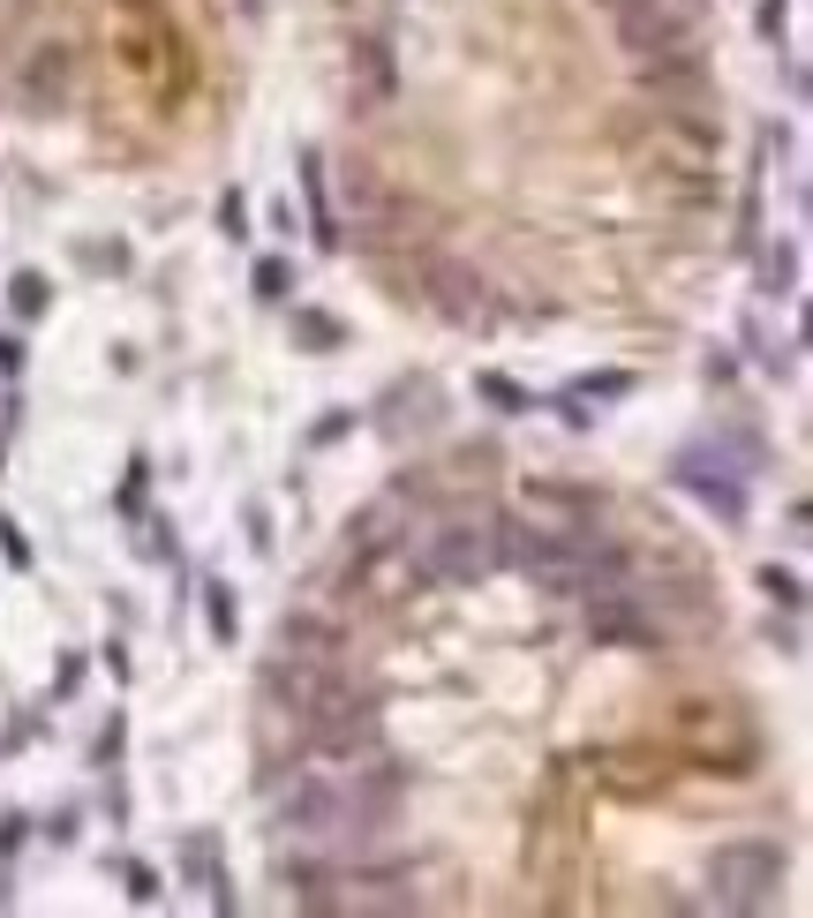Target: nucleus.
<instances>
[{
    "instance_id": "15",
    "label": "nucleus",
    "mask_w": 813,
    "mask_h": 918,
    "mask_svg": "<svg viewBox=\"0 0 813 918\" xmlns=\"http://www.w3.org/2000/svg\"><path fill=\"white\" fill-rule=\"evenodd\" d=\"M204 618H212V640H234V626H242V618H234V595H226V587H204Z\"/></svg>"
},
{
    "instance_id": "7",
    "label": "nucleus",
    "mask_w": 813,
    "mask_h": 918,
    "mask_svg": "<svg viewBox=\"0 0 813 918\" xmlns=\"http://www.w3.org/2000/svg\"><path fill=\"white\" fill-rule=\"evenodd\" d=\"M340 211L354 218V226H392L399 196L385 189V173L370 167V159H346V167H340Z\"/></svg>"
},
{
    "instance_id": "19",
    "label": "nucleus",
    "mask_w": 813,
    "mask_h": 918,
    "mask_svg": "<svg viewBox=\"0 0 813 918\" xmlns=\"http://www.w3.org/2000/svg\"><path fill=\"white\" fill-rule=\"evenodd\" d=\"M218 234H234V242L249 234V211H242V196H226V204H218Z\"/></svg>"
},
{
    "instance_id": "3",
    "label": "nucleus",
    "mask_w": 813,
    "mask_h": 918,
    "mask_svg": "<svg viewBox=\"0 0 813 918\" xmlns=\"http://www.w3.org/2000/svg\"><path fill=\"white\" fill-rule=\"evenodd\" d=\"M775 880H783V851L775 843H724L708 858V896L724 911H761L775 896Z\"/></svg>"
},
{
    "instance_id": "1",
    "label": "nucleus",
    "mask_w": 813,
    "mask_h": 918,
    "mask_svg": "<svg viewBox=\"0 0 813 918\" xmlns=\"http://www.w3.org/2000/svg\"><path fill=\"white\" fill-rule=\"evenodd\" d=\"M415 549V565H422V580H445V587H474L490 580L498 565H505V520H437Z\"/></svg>"
},
{
    "instance_id": "20",
    "label": "nucleus",
    "mask_w": 813,
    "mask_h": 918,
    "mask_svg": "<svg viewBox=\"0 0 813 918\" xmlns=\"http://www.w3.org/2000/svg\"><path fill=\"white\" fill-rule=\"evenodd\" d=\"M129 896H136V904H151V896H159V874H151V866H129Z\"/></svg>"
},
{
    "instance_id": "22",
    "label": "nucleus",
    "mask_w": 813,
    "mask_h": 918,
    "mask_svg": "<svg viewBox=\"0 0 813 918\" xmlns=\"http://www.w3.org/2000/svg\"><path fill=\"white\" fill-rule=\"evenodd\" d=\"M596 8H602V15H618V8H625V0H596Z\"/></svg>"
},
{
    "instance_id": "2",
    "label": "nucleus",
    "mask_w": 813,
    "mask_h": 918,
    "mask_svg": "<svg viewBox=\"0 0 813 918\" xmlns=\"http://www.w3.org/2000/svg\"><path fill=\"white\" fill-rule=\"evenodd\" d=\"M279 829L295 835L301 851H346V843H362V835H354V821H346L340 776H301L295 791L279 798Z\"/></svg>"
},
{
    "instance_id": "6",
    "label": "nucleus",
    "mask_w": 813,
    "mask_h": 918,
    "mask_svg": "<svg viewBox=\"0 0 813 918\" xmlns=\"http://www.w3.org/2000/svg\"><path fill=\"white\" fill-rule=\"evenodd\" d=\"M422 587V565H415V549L407 543H377V549H362V565H354V595L362 602H407Z\"/></svg>"
},
{
    "instance_id": "5",
    "label": "nucleus",
    "mask_w": 813,
    "mask_h": 918,
    "mask_svg": "<svg viewBox=\"0 0 813 918\" xmlns=\"http://www.w3.org/2000/svg\"><path fill=\"white\" fill-rule=\"evenodd\" d=\"M399 98V61L385 39H354L346 45V106L354 114H385Z\"/></svg>"
},
{
    "instance_id": "17",
    "label": "nucleus",
    "mask_w": 813,
    "mask_h": 918,
    "mask_svg": "<svg viewBox=\"0 0 813 918\" xmlns=\"http://www.w3.org/2000/svg\"><path fill=\"white\" fill-rule=\"evenodd\" d=\"M257 293H264V301H287V264H279V256H264V264H257Z\"/></svg>"
},
{
    "instance_id": "9",
    "label": "nucleus",
    "mask_w": 813,
    "mask_h": 918,
    "mask_svg": "<svg viewBox=\"0 0 813 918\" xmlns=\"http://www.w3.org/2000/svg\"><path fill=\"white\" fill-rule=\"evenodd\" d=\"M610 23H618V45H625V53H648V45L678 39V15H671L663 0H625Z\"/></svg>"
},
{
    "instance_id": "14",
    "label": "nucleus",
    "mask_w": 813,
    "mask_h": 918,
    "mask_svg": "<svg viewBox=\"0 0 813 918\" xmlns=\"http://www.w3.org/2000/svg\"><path fill=\"white\" fill-rule=\"evenodd\" d=\"M474 392H482V399H498V407H505V415H527V407H535V399H527V392H520L513 376H498V370H482V376H474Z\"/></svg>"
},
{
    "instance_id": "24",
    "label": "nucleus",
    "mask_w": 813,
    "mask_h": 918,
    "mask_svg": "<svg viewBox=\"0 0 813 918\" xmlns=\"http://www.w3.org/2000/svg\"><path fill=\"white\" fill-rule=\"evenodd\" d=\"M249 8H257V0H249Z\"/></svg>"
},
{
    "instance_id": "11",
    "label": "nucleus",
    "mask_w": 813,
    "mask_h": 918,
    "mask_svg": "<svg viewBox=\"0 0 813 918\" xmlns=\"http://www.w3.org/2000/svg\"><path fill=\"white\" fill-rule=\"evenodd\" d=\"M295 339L309 346V354H332L346 332H340V317H324V309H295Z\"/></svg>"
},
{
    "instance_id": "13",
    "label": "nucleus",
    "mask_w": 813,
    "mask_h": 918,
    "mask_svg": "<svg viewBox=\"0 0 813 918\" xmlns=\"http://www.w3.org/2000/svg\"><path fill=\"white\" fill-rule=\"evenodd\" d=\"M68 68H76L68 45H45L39 61H31V90H68Z\"/></svg>"
},
{
    "instance_id": "4",
    "label": "nucleus",
    "mask_w": 813,
    "mask_h": 918,
    "mask_svg": "<svg viewBox=\"0 0 813 918\" xmlns=\"http://www.w3.org/2000/svg\"><path fill=\"white\" fill-rule=\"evenodd\" d=\"M505 557H513V565H520L535 587H565V595H580V587L596 580L588 549L557 543V535H535V527H505Z\"/></svg>"
},
{
    "instance_id": "10",
    "label": "nucleus",
    "mask_w": 813,
    "mask_h": 918,
    "mask_svg": "<svg viewBox=\"0 0 813 918\" xmlns=\"http://www.w3.org/2000/svg\"><path fill=\"white\" fill-rule=\"evenodd\" d=\"M429 301H437V309H445L452 324H474V317H490V293H482V279H474V271H460V264H445V271H437Z\"/></svg>"
},
{
    "instance_id": "21",
    "label": "nucleus",
    "mask_w": 813,
    "mask_h": 918,
    "mask_svg": "<svg viewBox=\"0 0 813 918\" xmlns=\"http://www.w3.org/2000/svg\"><path fill=\"white\" fill-rule=\"evenodd\" d=\"M0 549H8V565H31V549H23V535H15V520H0Z\"/></svg>"
},
{
    "instance_id": "23",
    "label": "nucleus",
    "mask_w": 813,
    "mask_h": 918,
    "mask_svg": "<svg viewBox=\"0 0 813 918\" xmlns=\"http://www.w3.org/2000/svg\"><path fill=\"white\" fill-rule=\"evenodd\" d=\"M0 904H8V880H0Z\"/></svg>"
},
{
    "instance_id": "8",
    "label": "nucleus",
    "mask_w": 813,
    "mask_h": 918,
    "mask_svg": "<svg viewBox=\"0 0 813 918\" xmlns=\"http://www.w3.org/2000/svg\"><path fill=\"white\" fill-rule=\"evenodd\" d=\"M346 632L332 618H317V610H287V626H279V655H295V663H340Z\"/></svg>"
},
{
    "instance_id": "12",
    "label": "nucleus",
    "mask_w": 813,
    "mask_h": 918,
    "mask_svg": "<svg viewBox=\"0 0 813 918\" xmlns=\"http://www.w3.org/2000/svg\"><path fill=\"white\" fill-rule=\"evenodd\" d=\"M678 482H685V490H700V498L716 504L724 520H738V512H746V498H738L730 482H716V474H700V467H678Z\"/></svg>"
},
{
    "instance_id": "16",
    "label": "nucleus",
    "mask_w": 813,
    "mask_h": 918,
    "mask_svg": "<svg viewBox=\"0 0 813 918\" xmlns=\"http://www.w3.org/2000/svg\"><path fill=\"white\" fill-rule=\"evenodd\" d=\"M45 309V279L39 271H15V317H39Z\"/></svg>"
},
{
    "instance_id": "18",
    "label": "nucleus",
    "mask_w": 813,
    "mask_h": 918,
    "mask_svg": "<svg viewBox=\"0 0 813 918\" xmlns=\"http://www.w3.org/2000/svg\"><path fill=\"white\" fill-rule=\"evenodd\" d=\"M761 587H769L775 602H799V595H806V587H799V573H775V565L761 573Z\"/></svg>"
}]
</instances>
